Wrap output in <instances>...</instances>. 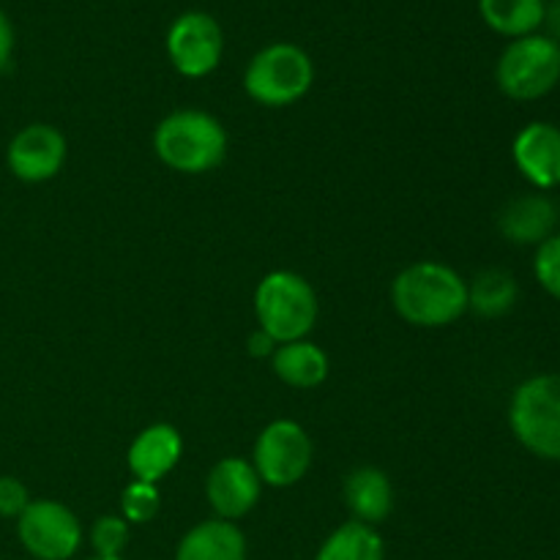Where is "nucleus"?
<instances>
[{
    "label": "nucleus",
    "instance_id": "f257e3e1",
    "mask_svg": "<svg viewBox=\"0 0 560 560\" xmlns=\"http://www.w3.org/2000/svg\"><path fill=\"white\" fill-rule=\"evenodd\" d=\"M392 304L408 326L446 328L468 312V282L446 262H410L394 277Z\"/></svg>",
    "mask_w": 560,
    "mask_h": 560
},
{
    "label": "nucleus",
    "instance_id": "f03ea898",
    "mask_svg": "<svg viewBox=\"0 0 560 560\" xmlns=\"http://www.w3.org/2000/svg\"><path fill=\"white\" fill-rule=\"evenodd\" d=\"M228 129L206 109L184 107L164 115L153 131V151L180 175L213 173L228 156Z\"/></svg>",
    "mask_w": 560,
    "mask_h": 560
},
{
    "label": "nucleus",
    "instance_id": "7ed1b4c3",
    "mask_svg": "<svg viewBox=\"0 0 560 560\" xmlns=\"http://www.w3.org/2000/svg\"><path fill=\"white\" fill-rule=\"evenodd\" d=\"M320 315L317 293L301 273L271 271L257 282V328L271 334L279 345L299 342L312 334Z\"/></svg>",
    "mask_w": 560,
    "mask_h": 560
},
{
    "label": "nucleus",
    "instance_id": "20e7f679",
    "mask_svg": "<svg viewBox=\"0 0 560 560\" xmlns=\"http://www.w3.org/2000/svg\"><path fill=\"white\" fill-rule=\"evenodd\" d=\"M509 427L525 452L560 463V372L534 375L514 388Z\"/></svg>",
    "mask_w": 560,
    "mask_h": 560
},
{
    "label": "nucleus",
    "instance_id": "39448f33",
    "mask_svg": "<svg viewBox=\"0 0 560 560\" xmlns=\"http://www.w3.org/2000/svg\"><path fill=\"white\" fill-rule=\"evenodd\" d=\"M315 63L310 52L293 42H273L249 60L244 71V91L262 107H290L310 93Z\"/></svg>",
    "mask_w": 560,
    "mask_h": 560
},
{
    "label": "nucleus",
    "instance_id": "423d86ee",
    "mask_svg": "<svg viewBox=\"0 0 560 560\" xmlns=\"http://www.w3.org/2000/svg\"><path fill=\"white\" fill-rule=\"evenodd\" d=\"M495 82L514 102H536L560 82V42L541 33L514 38L495 66Z\"/></svg>",
    "mask_w": 560,
    "mask_h": 560
},
{
    "label": "nucleus",
    "instance_id": "0eeeda50",
    "mask_svg": "<svg viewBox=\"0 0 560 560\" xmlns=\"http://www.w3.org/2000/svg\"><path fill=\"white\" fill-rule=\"evenodd\" d=\"M315 446L304 427L293 419H277L257 435L252 448V465L262 487L288 490L295 487L312 468Z\"/></svg>",
    "mask_w": 560,
    "mask_h": 560
},
{
    "label": "nucleus",
    "instance_id": "6e6552de",
    "mask_svg": "<svg viewBox=\"0 0 560 560\" xmlns=\"http://www.w3.org/2000/svg\"><path fill=\"white\" fill-rule=\"evenodd\" d=\"M82 523L66 503L38 498L16 520V539L33 560H71L82 550Z\"/></svg>",
    "mask_w": 560,
    "mask_h": 560
},
{
    "label": "nucleus",
    "instance_id": "1a4fd4ad",
    "mask_svg": "<svg viewBox=\"0 0 560 560\" xmlns=\"http://www.w3.org/2000/svg\"><path fill=\"white\" fill-rule=\"evenodd\" d=\"M222 25L206 11H184L167 31V58L180 77L202 80L222 63Z\"/></svg>",
    "mask_w": 560,
    "mask_h": 560
},
{
    "label": "nucleus",
    "instance_id": "9d476101",
    "mask_svg": "<svg viewBox=\"0 0 560 560\" xmlns=\"http://www.w3.org/2000/svg\"><path fill=\"white\" fill-rule=\"evenodd\" d=\"M66 156H69V142L52 124L22 126L5 148L9 173L22 184H47L58 178Z\"/></svg>",
    "mask_w": 560,
    "mask_h": 560
},
{
    "label": "nucleus",
    "instance_id": "9b49d317",
    "mask_svg": "<svg viewBox=\"0 0 560 560\" xmlns=\"http://www.w3.org/2000/svg\"><path fill=\"white\" fill-rule=\"evenodd\" d=\"M262 481L252 459L224 457L211 468L206 479V501L213 517L238 523L260 503Z\"/></svg>",
    "mask_w": 560,
    "mask_h": 560
},
{
    "label": "nucleus",
    "instance_id": "f8f14e48",
    "mask_svg": "<svg viewBox=\"0 0 560 560\" xmlns=\"http://www.w3.org/2000/svg\"><path fill=\"white\" fill-rule=\"evenodd\" d=\"M512 159L523 178L539 191L560 186V126L530 120L512 142Z\"/></svg>",
    "mask_w": 560,
    "mask_h": 560
},
{
    "label": "nucleus",
    "instance_id": "ddd939ff",
    "mask_svg": "<svg viewBox=\"0 0 560 560\" xmlns=\"http://www.w3.org/2000/svg\"><path fill=\"white\" fill-rule=\"evenodd\" d=\"M184 457V438L173 424H151L137 432L126 452V465L135 481L159 485L173 474Z\"/></svg>",
    "mask_w": 560,
    "mask_h": 560
},
{
    "label": "nucleus",
    "instance_id": "4468645a",
    "mask_svg": "<svg viewBox=\"0 0 560 560\" xmlns=\"http://www.w3.org/2000/svg\"><path fill=\"white\" fill-rule=\"evenodd\" d=\"M558 206L541 191L509 200L498 213V230L517 246H539L556 233Z\"/></svg>",
    "mask_w": 560,
    "mask_h": 560
},
{
    "label": "nucleus",
    "instance_id": "2eb2a0df",
    "mask_svg": "<svg viewBox=\"0 0 560 560\" xmlns=\"http://www.w3.org/2000/svg\"><path fill=\"white\" fill-rule=\"evenodd\" d=\"M345 506H348L350 517L355 523H364L377 528L386 523L388 514L394 512V487L388 474L372 465H361V468L350 470L342 487Z\"/></svg>",
    "mask_w": 560,
    "mask_h": 560
},
{
    "label": "nucleus",
    "instance_id": "dca6fc26",
    "mask_svg": "<svg viewBox=\"0 0 560 560\" xmlns=\"http://www.w3.org/2000/svg\"><path fill=\"white\" fill-rule=\"evenodd\" d=\"M249 545L244 530L228 520H202L180 536L175 560H246Z\"/></svg>",
    "mask_w": 560,
    "mask_h": 560
},
{
    "label": "nucleus",
    "instance_id": "f3484780",
    "mask_svg": "<svg viewBox=\"0 0 560 560\" xmlns=\"http://www.w3.org/2000/svg\"><path fill=\"white\" fill-rule=\"evenodd\" d=\"M271 370L284 386L312 392V388L326 383L331 364H328V355L320 345L299 339V342L279 345L277 353L271 355Z\"/></svg>",
    "mask_w": 560,
    "mask_h": 560
},
{
    "label": "nucleus",
    "instance_id": "a211bd4d",
    "mask_svg": "<svg viewBox=\"0 0 560 560\" xmlns=\"http://www.w3.org/2000/svg\"><path fill=\"white\" fill-rule=\"evenodd\" d=\"M479 14L490 31L506 38H523L545 25V0H479Z\"/></svg>",
    "mask_w": 560,
    "mask_h": 560
},
{
    "label": "nucleus",
    "instance_id": "6ab92c4d",
    "mask_svg": "<svg viewBox=\"0 0 560 560\" xmlns=\"http://www.w3.org/2000/svg\"><path fill=\"white\" fill-rule=\"evenodd\" d=\"M315 560H386V541L372 525L348 520L323 539Z\"/></svg>",
    "mask_w": 560,
    "mask_h": 560
},
{
    "label": "nucleus",
    "instance_id": "aec40b11",
    "mask_svg": "<svg viewBox=\"0 0 560 560\" xmlns=\"http://www.w3.org/2000/svg\"><path fill=\"white\" fill-rule=\"evenodd\" d=\"M517 279L503 268H485L468 282V310L481 317H503L517 304Z\"/></svg>",
    "mask_w": 560,
    "mask_h": 560
},
{
    "label": "nucleus",
    "instance_id": "412c9836",
    "mask_svg": "<svg viewBox=\"0 0 560 560\" xmlns=\"http://www.w3.org/2000/svg\"><path fill=\"white\" fill-rule=\"evenodd\" d=\"M129 539H131V525L126 523L120 514H102V517L93 520L91 534H88L93 556H104V558H124L126 547H129Z\"/></svg>",
    "mask_w": 560,
    "mask_h": 560
},
{
    "label": "nucleus",
    "instance_id": "4be33fe9",
    "mask_svg": "<svg viewBox=\"0 0 560 560\" xmlns=\"http://www.w3.org/2000/svg\"><path fill=\"white\" fill-rule=\"evenodd\" d=\"M162 509V492L159 485H145V481H131L120 492V517L129 525H148L156 520Z\"/></svg>",
    "mask_w": 560,
    "mask_h": 560
},
{
    "label": "nucleus",
    "instance_id": "5701e85b",
    "mask_svg": "<svg viewBox=\"0 0 560 560\" xmlns=\"http://www.w3.org/2000/svg\"><path fill=\"white\" fill-rule=\"evenodd\" d=\"M534 273L541 290L560 301V233H552L550 238L536 246Z\"/></svg>",
    "mask_w": 560,
    "mask_h": 560
},
{
    "label": "nucleus",
    "instance_id": "b1692460",
    "mask_svg": "<svg viewBox=\"0 0 560 560\" xmlns=\"http://www.w3.org/2000/svg\"><path fill=\"white\" fill-rule=\"evenodd\" d=\"M31 492L16 476H0V517L20 520V514L31 506Z\"/></svg>",
    "mask_w": 560,
    "mask_h": 560
},
{
    "label": "nucleus",
    "instance_id": "393cba45",
    "mask_svg": "<svg viewBox=\"0 0 560 560\" xmlns=\"http://www.w3.org/2000/svg\"><path fill=\"white\" fill-rule=\"evenodd\" d=\"M279 342L271 337V334H266L262 328H255V331L249 334V339H246V350H249L252 359H271L273 353H277Z\"/></svg>",
    "mask_w": 560,
    "mask_h": 560
},
{
    "label": "nucleus",
    "instance_id": "a878e982",
    "mask_svg": "<svg viewBox=\"0 0 560 560\" xmlns=\"http://www.w3.org/2000/svg\"><path fill=\"white\" fill-rule=\"evenodd\" d=\"M14 25H11L9 14H5L3 9H0V71L9 69L11 58H14Z\"/></svg>",
    "mask_w": 560,
    "mask_h": 560
},
{
    "label": "nucleus",
    "instance_id": "bb28decb",
    "mask_svg": "<svg viewBox=\"0 0 560 560\" xmlns=\"http://www.w3.org/2000/svg\"><path fill=\"white\" fill-rule=\"evenodd\" d=\"M550 20V25H552V31H556V42H558V36H560V3H556L552 5V9H547V16H545V22Z\"/></svg>",
    "mask_w": 560,
    "mask_h": 560
},
{
    "label": "nucleus",
    "instance_id": "cd10ccee",
    "mask_svg": "<svg viewBox=\"0 0 560 560\" xmlns=\"http://www.w3.org/2000/svg\"><path fill=\"white\" fill-rule=\"evenodd\" d=\"M88 560H126V558H104V556H91Z\"/></svg>",
    "mask_w": 560,
    "mask_h": 560
},
{
    "label": "nucleus",
    "instance_id": "c85d7f7f",
    "mask_svg": "<svg viewBox=\"0 0 560 560\" xmlns=\"http://www.w3.org/2000/svg\"><path fill=\"white\" fill-rule=\"evenodd\" d=\"M0 560H3V558H0Z\"/></svg>",
    "mask_w": 560,
    "mask_h": 560
}]
</instances>
